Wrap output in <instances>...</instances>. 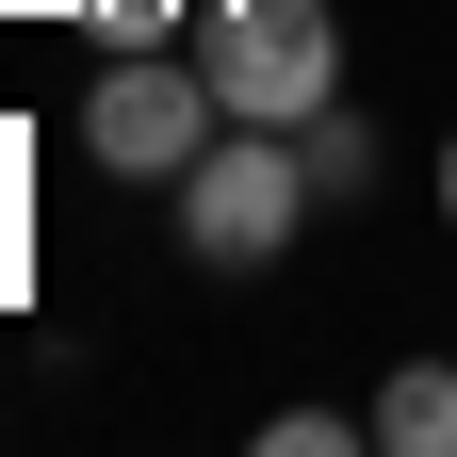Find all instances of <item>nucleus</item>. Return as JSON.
Masks as SVG:
<instances>
[{
    "mask_svg": "<svg viewBox=\"0 0 457 457\" xmlns=\"http://www.w3.org/2000/svg\"><path fill=\"white\" fill-rule=\"evenodd\" d=\"M163 196H180V262L262 278V262L311 228V147H295V131H262V114H228V131H212V147H196Z\"/></svg>",
    "mask_w": 457,
    "mask_h": 457,
    "instance_id": "obj_1",
    "label": "nucleus"
},
{
    "mask_svg": "<svg viewBox=\"0 0 457 457\" xmlns=\"http://www.w3.org/2000/svg\"><path fill=\"white\" fill-rule=\"evenodd\" d=\"M196 66L228 114H262V131H311L343 98V17L327 0H196Z\"/></svg>",
    "mask_w": 457,
    "mask_h": 457,
    "instance_id": "obj_2",
    "label": "nucleus"
},
{
    "mask_svg": "<svg viewBox=\"0 0 457 457\" xmlns=\"http://www.w3.org/2000/svg\"><path fill=\"white\" fill-rule=\"evenodd\" d=\"M212 131H228V98H212V66H196V33L114 49V66L82 82V163H114V180H180Z\"/></svg>",
    "mask_w": 457,
    "mask_h": 457,
    "instance_id": "obj_3",
    "label": "nucleus"
},
{
    "mask_svg": "<svg viewBox=\"0 0 457 457\" xmlns=\"http://www.w3.org/2000/svg\"><path fill=\"white\" fill-rule=\"evenodd\" d=\"M360 425H376V457H457V360H409Z\"/></svg>",
    "mask_w": 457,
    "mask_h": 457,
    "instance_id": "obj_4",
    "label": "nucleus"
},
{
    "mask_svg": "<svg viewBox=\"0 0 457 457\" xmlns=\"http://www.w3.org/2000/svg\"><path fill=\"white\" fill-rule=\"evenodd\" d=\"M295 147H311V196H360V180H376V131H360V114H343V98L311 114Z\"/></svg>",
    "mask_w": 457,
    "mask_h": 457,
    "instance_id": "obj_5",
    "label": "nucleus"
},
{
    "mask_svg": "<svg viewBox=\"0 0 457 457\" xmlns=\"http://www.w3.org/2000/svg\"><path fill=\"white\" fill-rule=\"evenodd\" d=\"M343 441H376V425H343V409H262V457H343Z\"/></svg>",
    "mask_w": 457,
    "mask_h": 457,
    "instance_id": "obj_6",
    "label": "nucleus"
},
{
    "mask_svg": "<svg viewBox=\"0 0 457 457\" xmlns=\"http://www.w3.org/2000/svg\"><path fill=\"white\" fill-rule=\"evenodd\" d=\"M82 17H98L114 49H163V33H180V0H82Z\"/></svg>",
    "mask_w": 457,
    "mask_h": 457,
    "instance_id": "obj_7",
    "label": "nucleus"
},
{
    "mask_svg": "<svg viewBox=\"0 0 457 457\" xmlns=\"http://www.w3.org/2000/svg\"><path fill=\"white\" fill-rule=\"evenodd\" d=\"M441 228H457V131H441Z\"/></svg>",
    "mask_w": 457,
    "mask_h": 457,
    "instance_id": "obj_8",
    "label": "nucleus"
}]
</instances>
